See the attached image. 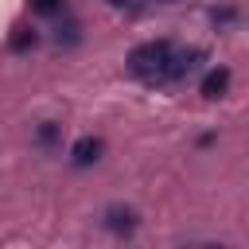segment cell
<instances>
[{"label": "cell", "mask_w": 249, "mask_h": 249, "mask_svg": "<svg viewBox=\"0 0 249 249\" xmlns=\"http://www.w3.org/2000/svg\"><path fill=\"white\" fill-rule=\"evenodd\" d=\"M171 54H175V47H171L167 39L140 43V47L128 54V70L140 74V78H148V82H163V70H167V62H171Z\"/></svg>", "instance_id": "1"}, {"label": "cell", "mask_w": 249, "mask_h": 249, "mask_svg": "<svg viewBox=\"0 0 249 249\" xmlns=\"http://www.w3.org/2000/svg\"><path fill=\"white\" fill-rule=\"evenodd\" d=\"M101 226H105L109 233H117V237H128V233L140 226V218H136V210H132V206H121V202H113V206L105 210Z\"/></svg>", "instance_id": "2"}, {"label": "cell", "mask_w": 249, "mask_h": 249, "mask_svg": "<svg viewBox=\"0 0 249 249\" xmlns=\"http://www.w3.org/2000/svg\"><path fill=\"white\" fill-rule=\"evenodd\" d=\"M198 62H202V51H198V47H191V51H175L171 62H167V70H163V82H179V78H187L191 70H198Z\"/></svg>", "instance_id": "3"}, {"label": "cell", "mask_w": 249, "mask_h": 249, "mask_svg": "<svg viewBox=\"0 0 249 249\" xmlns=\"http://www.w3.org/2000/svg\"><path fill=\"white\" fill-rule=\"evenodd\" d=\"M97 160H101V140H97V136L74 140V148H70V163H74V167H93Z\"/></svg>", "instance_id": "4"}, {"label": "cell", "mask_w": 249, "mask_h": 249, "mask_svg": "<svg viewBox=\"0 0 249 249\" xmlns=\"http://www.w3.org/2000/svg\"><path fill=\"white\" fill-rule=\"evenodd\" d=\"M198 89H202V97H210V101H214V97H222V93L230 89V70H226V66L206 70V78H202V86H198Z\"/></svg>", "instance_id": "5"}, {"label": "cell", "mask_w": 249, "mask_h": 249, "mask_svg": "<svg viewBox=\"0 0 249 249\" xmlns=\"http://www.w3.org/2000/svg\"><path fill=\"white\" fill-rule=\"evenodd\" d=\"M35 43H39V35H35L31 27H16V31H12V51H31Z\"/></svg>", "instance_id": "6"}, {"label": "cell", "mask_w": 249, "mask_h": 249, "mask_svg": "<svg viewBox=\"0 0 249 249\" xmlns=\"http://www.w3.org/2000/svg\"><path fill=\"white\" fill-rule=\"evenodd\" d=\"M58 132H62V128H58L54 121H43V124H39V144H47V148H51V144L58 140Z\"/></svg>", "instance_id": "7"}, {"label": "cell", "mask_w": 249, "mask_h": 249, "mask_svg": "<svg viewBox=\"0 0 249 249\" xmlns=\"http://www.w3.org/2000/svg\"><path fill=\"white\" fill-rule=\"evenodd\" d=\"M31 8H35L39 16H58V12H62V0H31Z\"/></svg>", "instance_id": "8"}, {"label": "cell", "mask_w": 249, "mask_h": 249, "mask_svg": "<svg viewBox=\"0 0 249 249\" xmlns=\"http://www.w3.org/2000/svg\"><path fill=\"white\" fill-rule=\"evenodd\" d=\"M58 43H78V23H66V27H58Z\"/></svg>", "instance_id": "9"}, {"label": "cell", "mask_w": 249, "mask_h": 249, "mask_svg": "<svg viewBox=\"0 0 249 249\" xmlns=\"http://www.w3.org/2000/svg\"><path fill=\"white\" fill-rule=\"evenodd\" d=\"M105 4H109V8H128L132 0H105Z\"/></svg>", "instance_id": "10"}, {"label": "cell", "mask_w": 249, "mask_h": 249, "mask_svg": "<svg viewBox=\"0 0 249 249\" xmlns=\"http://www.w3.org/2000/svg\"><path fill=\"white\" fill-rule=\"evenodd\" d=\"M210 249H218V245H210Z\"/></svg>", "instance_id": "11"}]
</instances>
